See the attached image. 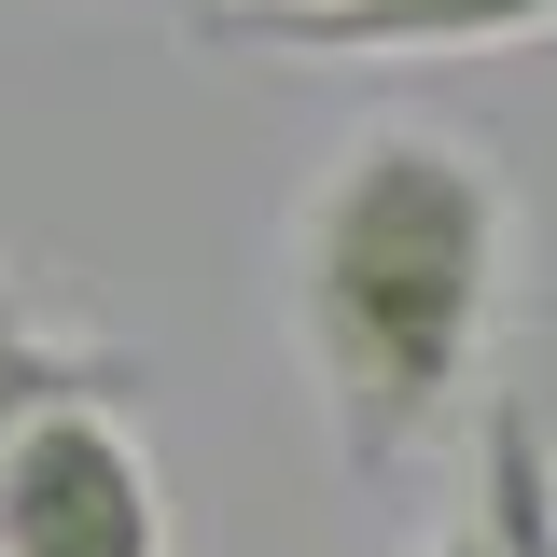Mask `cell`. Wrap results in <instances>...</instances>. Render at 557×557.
Instances as JSON below:
<instances>
[{"mask_svg":"<svg viewBox=\"0 0 557 557\" xmlns=\"http://www.w3.org/2000/svg\"><path fill=\"white\" fill-rule=\"evenodd\" d=\"M502 278H516V182L474 126L376 112L321 153L278 251V307H293V362L348 474H405L474 405Z\"/></svg>","mask_w":557,"mask_h":557,"instance_id":"cell-1","label":"cell"},{"mask_svg":"<svg viewBox=\"0 0 557 557\" xmlns=\"http://www.w3.org/2000/svg\"><path fill=\"white\" fill-rule=\"evenodd\" d=\"M0 557H168V487L126 391H57L0 432Z\"/></svg>","mask_w":557,"mask_h":557,"instance_id":"cell-2","label":"cell"},{"mask_svg":"<svg viewBox=\"0 0 557 557\" xmlns=\"http://www.w3.org/2000/svg\"><path fill=\"white\" fill-rule=\"evenodd\" d=\"M530 28H557V0H321V14H278L223 57L335 70V57H474V42H530Z\"/></svg>","mask_w":557,"mask_h":557,"instance_id":"cell-3","label":"cell"},{"mask_svg":"<svg viewBox=\"0 0 557 557\" xmlns=\"http://www.w3.org/2000/svg\"><path fill=\"white\" fill-rule=\"evenodd\" d=\"M57 391H139V348L98 335V321H70L42 278L0 265V432L28 405H57Z\"/></svg>","mask_w":557,"mask_h":557,"instance_id":"cell-4","label":"cell"},{"mask_svg":"<svg viewBox=\"0 0 557 557\" xmlns=\"http://www.w3.org/2000/svg\"><path fill=\"white\" fill-rule=\"evenodd\" d=\"M474 446H487V502H474V530H487L502 557H557V460H544V418H530V391H487Z\"/></svg>","mask_w":557,"mask_h":557,"instance_id":"cell-5","label":"cell"},{"mask_svg":"<svg viewBox=\"0 0 557 557\" xmlns=\"http://www.w3.org/2000/svg\"><path fill=\"white\" fill-rule=\"evenodd\" d=\"M196 14V42H251V28H278V14H321V0H182Z\"/></svg>","mask_w":557,"mask_h":557,"instance_id":"cell-6","label":"cell"},{"mask_svg":"<svg viewBox=\"0 0 557 557\" xmlns=\"http://www.w3.org/2000/svg\"><path fill=\"white\" fill-rule=\"evenodd\" d=\"M432 557H502V544H487V530H446V544H432Z\"/></svg>","mask_w":557,"mask_h":557,"instance_id":"cell-7","label":"cell"}]
</instances>
